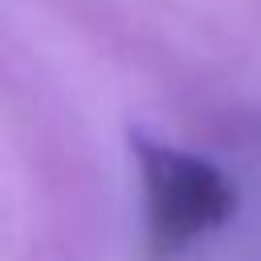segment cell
Wrapping results in <instances>:
<instances>
[{"instance_id": "6da1fadb", "label": "cell", "mask_w": 261, "mask_h": 261, "mask_svg": "<svg viewBox=\"0 0 261 261\" xmlns=\"http://www.w3.org/2000/svg\"><path fill=\"white\" fill-rule=\"evenodd\" d=\"M130 147L143 175L151 261L179 257L188 245H196L204 232L220 228L232 216V204H237L232 184L208 159L167 147L159 139H147L143 130H130Z\"/></svg>"}]
</instances>
